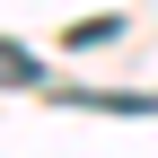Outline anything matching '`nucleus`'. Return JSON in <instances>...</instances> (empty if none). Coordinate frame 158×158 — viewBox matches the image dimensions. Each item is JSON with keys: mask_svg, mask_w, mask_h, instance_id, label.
<instances>
[{"mask_svg": "<svg viewBox=\"0 0 158 158\" xmlns=\"http://www.w3.org/2000/svg\"><path fill=\"white\" fill-rule=\"evenodd\" d=\"M35 79H44V70H35V53L0 35V88H35Z\"/></svg>", "mask_w": 158, "mask_h": 158, "instance_id": "f257e3e1", "label": "nucleus"}]
</instances>
